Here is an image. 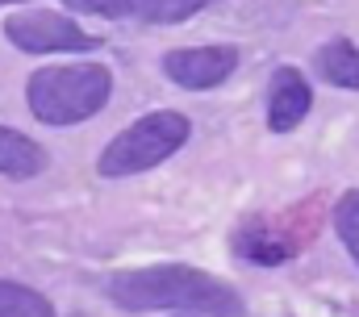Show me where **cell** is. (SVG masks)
<instances>
[{"mask_svg":"<svg viewBox=\"0 0 359 317\" xmlns=\"http://www.w3.org/2000/svg\"><path fill=\"white\" fill-rule=\"evenodd\" d=\"M238 250H243L247 259H255V263H268V267L284 263V259L292 255V246H288V242H280V238H264V230H259V226L243 230V238H238Z\"/></svg>","mask_w":359,"mask_h":317,"instance_id":"8fae6325","label":"cell"},{"mask_svg":"<svg viewBox=\"0 0 359 317\" xmlns=\"http://www.w3.org/2000/svg\"><path fill=\"white\" fill-rule=\"evenodd\" d=\"M46 167V151L38 142H29L25 134L0 126V175H13V180H29Z\"/></svg>","mask_w":359,"mask_h":317,"instance_id":"ba28073f","label":"cell"},{"mask_svg":"<svg viewBox=\"0 0 359 317\" xmlns=\"http://www.w3.org/2000/svg\"><path fill=\"white\" fill-rule=\"evenodd\" d=\"M72 8H84L96 17H138V21H180L205 8L209 0H67Z\"/></svg>","mask_w":359,"mask_h":317,"instance_id":"8992f818","label":"cell"},{"mask_svg":"<svg viewBox=\"0 0 359 317\" xmlns=\"http://www.w3.org/2000/svg\"><path fill=\"white\" fill-rule=\"evenodd\" d=\"M238 50L234 46H188V50H172L163 59L168 79H176L180 88H213L234 72Z\"/></svg>","mask_w":359,"mask_h":317,"instance_id":"5b68a950","label":"cell"},{"mask_svg":"<svg viewBox=\"0 0 359 317\" xmlns=\"http://www.w3.org/2000/svg\"><path fill=\"white\" fill-rule=\"evenodd\" d=\"M318 67L334 88H359V50L347 38H334L318 50Z\"/></svg>","mask_w":359,"mask_h":317,"instance_id":"9c48e42d","label":"cell"},{"mask_svg":"<svg viewBox=\"0 0 359 317\" xmlns=\"http://www.w3.org/2000/svg\"><path fill=\"white\" fill-rule=\"evenodd\" d=\"M109 297L121 309H176V313H209V317H238L243 301L230 284L184 267V263H159L138 271H117L109 284Z\"/></svg>","mask_w":359,"mask_h":317,"instance_id":"6da1fadb","label":"cell"},{"mask_svg":"<svg viewBox=\"0 0 359 317\" xmlns=\"http://www.w3.org/2000/svg\"><path fill=\"white\" fill-rule=\"evenodd\" d=\"M184 142H188V121L180 113H172V109L147 113L142 121H134L130 130H121L100 151V175H134V171H147V167L163 163L168 155H176Z\"/></svg>","mask_w":359,"mask_h":317,"instance_id":"3957f363","label":"cell"},{"mask_svg":"<svg viewBox=\"0 0 359 317\" xmlns=\"http://www.w3.org/2000/svg\"><path fill=\"white\" fill-rule=\"evenodd\" d=\"M4 34L13 46L29 50V55H59V50H96V38L84 34L72 17L63 13H46V8H29V13H13L4 21Z\"/></svg>","mask_w":359,"mask_h":317,"instance_id":"277c9868","label":"cell"},{"mask_svg":"<svg viewBox=\"0 0 359 317\" xmlns=\"http://www.w3.org/2000/svg\"><path fill=\"white\" fill-rule=\"evenodd\" d=\"M0 317H55V309L34 288L13 284V280H0Z\"/></svg>","mask_w":359,"mask_h":317,"instance_id":"30bf717a","label":"cell"},{"mask_svg":"<svg viewBox=\"0 0 359 317\" xmlns=\"http://www.w3.org/2000/svg\"><path fill=\"white\" fill-rule=\"evenodd\" d=\"M309 100H313V92H309V83L301 79V72L280 67V72L271 76L268 126L276 130V134H284V130L301 126V121H305V113H309Z\"/></svg>","mask_w":359,"mask_h":317,"instance_id":"52a82bcc","label":"cell"},{"mask_svg":"<svg viewBox=\"0 0 359 317\" xmlns=\"http://www.w3.org/2000/svg\"><path fill=\"white\" fill-rule=\"evenodd\" d=\"M0 4H8V0H0Z\"/></svg>","mask_w":359,"mask_h":317,"instance_id":"4fadbf2b","label":"cell"},{"mask_svg":"<svg viewBox=\"0 0 359 317\" xmlns=\"http://www.w3.org/2000/svg\"><path fill=\"white\" fill-rule=\"evenodd\" d=\"M334 230L343 238V246L351 250V259L359 263V188L334 205Z\"/></svg>","mask_w":359,"mask_h":317,"instance_id":"7c38bea8","label":"cell"},{"mask_svg":"<svg viewBox=\"0 0 359 317\" xmlns=\"http://www.w3.org/2000/svg\"><path fill=\"white\" fill-rule=\"evenodd\" d=\"M113 92V76L96 63H72V67H42L25 83L29 109L46 126H76L104 109Z\"/></svg>","mask_w":359,"mask_h":317,"instance_id":"7a4b0ae2","label":"cell"}]
</instances>
